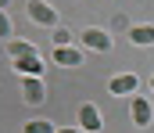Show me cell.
Returning <instances> with one entry per match:
<instances>
[{"mask_svg":"<svg viewBox=\"0 0 154 133\" xmlns=\"http://www.w3.org/2000/svg\"><path fill=\"white\" fill-rule=\"evenodd\" d=\"M108 90H111L115 97H125V93H136V76H129V72H125V76H115V79L108 83Z\"/></svg>","mask_w":154,"mask_h":133,"instance_id":"8","label":"cell"},{"mask_svg":"<svg viewBox=\"0 0 154 133\" xmlns=\"http://www.w3.org/2000/svg\"><path fill=\"white\" fill-rule=\"evenodd\" d=\"M29 18L39 22V25H47V29L57 25V11H54L50 4H43V0H29Z\"/></svg>","mask_w":154,"mask_h":133,"instance_id":"1","label":"cell"},{"mask_svg":"<svg viewBox=\"0 0 154 133\" xmlns=\"http://www.w3.org/2000/svg\"><path fill=\"white\" fill-rule=\"evenodd\" d=\"M0 40L11 43V18H7V11H0Z\"/></svg>","mask_w":154,"mask_h":133,"instance_id":"12","label":"cell"},{"mask_svg":"<svg viewBox=\"0 0 154 133\" xmlns=\"http://www.w3.org/2000/svg\"><path fill=\"white\" fill-rule=\"evenodd\" d=\"M7 7H11V0H0V11H7Z\"/></svg>","mask_w":154,"mask_h":133,"instance_id":"14","label":"cell"},{"mask_svg":"<svg viewBox=\"0 0 154 133\" xmlns=\"http://www.w3.org/2000/svg\"><path fill=\"white\" fill-rule=\"evenodd\" d=\"M151 90H154V79H151Z\"/></svg>","mask_w":154,"mask_h":133,"instance_id":"16","label":"cell"},{"mask_svg":"<svg viewBox=\"0 0 154 133\" xmlns=\"http://www.w3.org/2000/svg\"><path fill=\"white\" fill-rule=\"evenodd\" d=\"M22 93H25V101H29V104H39V101L47 97V90H43V83H39L36 76H25V83H22Z\"/></svg>","mask_w":154,"mask_h":133,"instance_id":"7","label":"cell"},{"mask_svg":"<svg viewBox=\"0 0 154 133\" xmlns=\"http://www.w3.org/2000/svg\"><path fill=\"white\" fill-rule=\"evenodd\" d=\"M68 40H72V36H68V29H54V47H72Z\"/></svg>","mask_w":154,"mask_h":133,"instance_id":"13","label":"cell"},{"mask_svg":"<svg viewBox=\"0 0 154 133\" xmlns=\"http://www.w3.org/2000/svg\"><path fill=\"white\" fill-rule=\"evenodd\" d=\"M100 126H104L100 112H97L93 104H82V108H79V130H82V133H97Z\"/></svg>","mask_w":154,"mask_h":133,"instance_id":"2","label":"cell"},{"mask_svg":"<svg viewBox=\"0 0 154 133\" xmlns=\"http://www.w3.org/2000/svg\"><path fill=\"white\" fill-rule=\"evenodd\" d=\"M57 133H82V130H57Z\"/></svg>","mask_w":154,"mask_h":133,"instance_id":"15","label":"cell"},{"mask_svg":"<svg viewBox=\"0 0 154 133\" xmlns=\"http://www.w3.org/2000/svg\"><path fill=\"white\" fill-rule=\"evenodd\" d=\"M25 133H57L50 122H43V119H32V122H25Z\"/></svg>","mask_w":154,"mask_h":133,"instance_id":"11","label":"cell"},{"mask_svg":"<svg viewBox=\"0 0 154 133\" xmlns=\"http://www.w3.org/2000/svg\"><path fill=\"white\" fill-rule=\"evenodd\" d=\"M11 61H14V68H18V72H25V76H36V79H39V72H43V58H39V50H36V54L11 58Z\"/></svg>","mask_w":154,"mask_h":133,"instance_id":"4","label":"cell"},{"mask_svg":"<svg viewBox=\"0 0 154 133\" xmlns=\"http://www.w3.org/2000/svg\"><path fill=\"white\" fill-rule=\"evenodd\" d=\"M129 40L136 47H151L154 43V25H133L129 29Z\"/></svg>","mask_w":154,"mask_h":133,"instance_id":"9","label":"cell"},{"mask_svg":"<svg viewBox=\"0 0 154 133\" xmlns=\"http://www.w3.org/2000/svg\"><path fill=\"white\" fill-rule=\"evenodd\" d=\"M82 43L90 47V50H100V54H104V50H111V36H108L104 29H93V25H90V29L82 33Z\"/></svg>","mask_w":154,"mask_h":133,"instance_id":"3","label":"cell"},{"mask_svg":"<svg viewBox=\"0 0 154 133\" xmlns=\"http://www.w3.org/2000/svg\"><path fill=\"white\" fill-rule=\"evenodd\" d=\"M154 112H151V101L147 97H133V122L136 126H151Z\"/></svg>","mask_w":154,"mask_h":133,"instance_id":"5","label":"cell"},{"mask_svg":"<svg viewBox=\"0 0 154 133\" xmlns=\"http://www.w3.org/2000/svg\"><path fill=\"white\" fill-rule=\"evenodd\" d=\"M54 61L68 65V68H79L82 65V50H75V47H54Z\"/></svg>","mask_w":154,"mask_h":133,"instance_id":"6","label":"cell"},{"mask_svg":"<svg viewBox=\"0 0 154 133\" xmlns=\"http://www.w3.org/2000/svg\"><path fill=\"white\" fill-rule=\"evenodd\" d=\"M7 54H11V58H22V54H36V47L25 43V40H11V43H7Z\"/></svg>","mask_w":154,"mask_h":133,"instance_id":"10","label":"cell"}]
</instances>
